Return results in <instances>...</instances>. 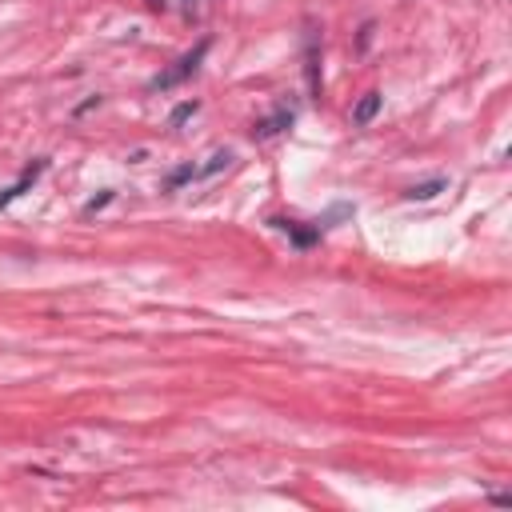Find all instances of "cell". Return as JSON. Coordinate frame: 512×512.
<instances>
[{"label":"cell","mask_w":512,"mask_h":512,"mask_svg":"<svg viewBox=\"0 0 512 512\" xmlns=\"http://www.w3.org/2000/svg\"><path fill=\"white\" fill-rule=\"evenodd\" d=\"M180 4H184V16H196L204 8V0H180Z\"/></svg>","instance_id":"6"},{"label":"cell","mask_w":512,"mask_h":512,"mask_svg":"<svg viewBox=\"0 0 512 512\" xmlns=\"http://www.w3.org/2000/svg\"><path fill=\"white\" fill-rule=\"evenodd\" d=\"M440 188H444V180H428V184H416V188H408V200H432Z\"/></svg>","instance_id":"5"},{"label":"cell","mask_w":512,"mask_h":512,"mask_svg":"<svg viewBox=\"0 0 512 512\" xmlns=\"http://www.w3.org/2000/svg\"><path fill=\"white\" fill-rule=\"evenodd\" d=\"M204 56H208V40H200V44H196L192 52H184L180 60H172V68H164V72H156V76L148 80V88H152V92H164V88H176L180 80H188V76H192V72L200 68V60H204Z\"/></svg>","instance_id":"1"},{"label":"cell","mask_w":512,"mask_h":512,"mask_svg":"<svg viewBox=\"0 0 512 512\" xmlns=\"http://www.w3.org/2000/svg\"><path fill=\"white\" fill-rule=\"evenodd\" d=\"M144 4H148L152 12H160V8H164V0H144Z\"/></svg>","instance_id":"7"},{"label":"cell","mask_w":512,"mask_h":512,"mask_svg":"<svg viewBox=\"0 0 512 512\" xmlns=\"http://www.w3.org/2000/svg\"><path fill=\"white\" fill-rule=\"evenodd\" d=\"M380 104H384V96H380V92H364V96H360V104L352 108V124H372V116L380 112Z\"/></svg>","instance_id":"4"},{"label":"cell","mask_w":512,"mask_h":512,"mask_svg":"<svg viewBox=\"0 0 512 512\" xmlns=\"http://www.w3.org/2000/svg\"><path fill=\"white\" fill-rule=\"evenodd\" d=\"M304 72H308V88L320 92V44H316V28H308V36H304Z\"/></svg>","instance_id":"2"},{"label":"cell","mask_w":512,"mask_h":512,"mask_svg":"<svg viewBox=\"0 0 512 512\" xmlns=\"http://www.w3.org/2000/svg\"><path fill=\"white\" fill-rule=\"evenodd\" d=\"M288 124H292V112H288V108H280L276 116H264V120H256V124H252V136H256V140H268V136L284 132Z\"/></svg>","instance_id":"3"}]
</instances>
